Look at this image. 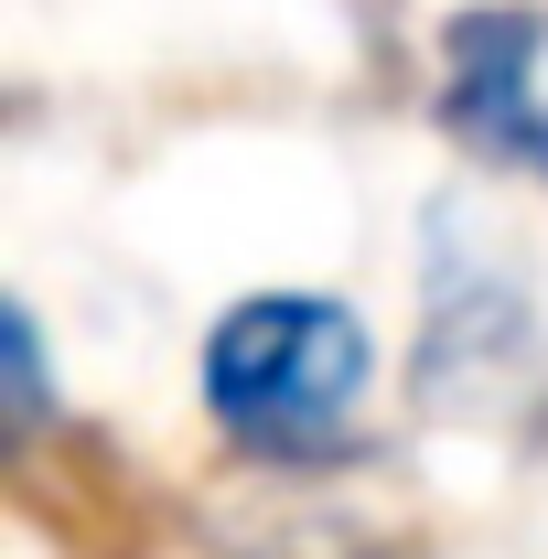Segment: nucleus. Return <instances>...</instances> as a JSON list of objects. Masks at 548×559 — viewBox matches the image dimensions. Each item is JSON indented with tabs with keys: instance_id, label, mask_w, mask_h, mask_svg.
I'll use <instances>...</instances> for the list:
<instances>
[{
	"instance_id": "2",
	"label": "nucleus",
	"mask_w": 548,
	"mask_h": 559,
	"mask_svg": "<svg viewBox=\"0 0 548 559\" xmlns=\"http://www.w3.org/2000/svg\"><path fill=\"white\" fill-rule=\"evenodd\" d=\"M409 409L430 430H474V441H505V452L548 441V301L527 280V259L463 194L419 205Z\"/></svg>"
},
{
	"instance_id": "3",
	"label": "nucleus",
	"mask_w": 548,
	"mask_h": 559,
	"mask_svg": "<svg viewBox=\"0 0 548 559\" xmlns=\"http://www.w3.org/2000/svg\"><path fill=\"white\" fill-rule=\"evenodd\" d=\"M430 119L484 173L548 194V0H463L430 33Z\"/></svg>"
},
{
	"instance_id": "5",
	"label": "nucleus",
	"mask_w": 548,
	"mask_h": 559,
	"mask_svg": "<svg viewBox=\"0 0 548 559\" xmlns=\"http://www.w3.org/2000/svg\"><path fill=\"white\" fill-rule=\"evenodd\" d=\"M55 419H65V399H55L44 312H33V301H0V452L33 463V452L55 441Z\"/></svg>"
},
{
	"instance_id": "4",
	"label": "nucleus",
	"mask_w": 548,
	"mask_h": 559,
	"mask_svg": "<svg viewBox=\"0 0 548 559\" xmlns=\"http://www.w3.org/2000/svg\"><path fill=\"white\" fill-rule=\"evenodd\" d=\"M344 474H248L237 495V516H215V549L226 559H419L398 527H377V516H355L344 506Z\"/></svg>"
},
{
	"instance_id": "1",
	"label": "nucleus",
	"mask_w": 548,
	"mask_h": 559,
	"mask_svg": "<svg viewBox=\"0 0 548 559\" xmlns=\"http://www.w3.org/2000/svg\"><path fill=\"white\" fill-rule=\"evenodd\" d=\"M377 323L312 280L237 290L194 334V409L237 474H355L377 452Z\"/></svg>"
}]
</instances>
